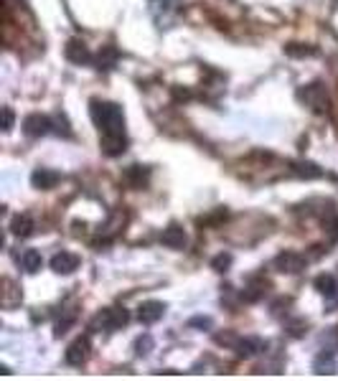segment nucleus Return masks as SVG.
<instances>
[{"label":"nucleus","instance_id":"obj_1","mask_svg":"<svg viewBox=\"0 0 338 381\" xmlns=\"http://www.w3.org/2000/svg\"><path fill=\"white\" fill-rule=\"evenodd\" d=\"M89 115L100 127V135H127L125 130V112L118 102L92 100L89 102Z\"/></svg>","mask_w":338,"mask_h":381},{"label":"nucleus","instance_id":"obj_2","mask_svg":"<svg viewBox=\"0 0 338 381\" xmlns=\"http://www.w3.org/2000/svg\"><path fill=\"white\" fill-rule=\"evenodd\" d=\"M298 100L306 102V107H310L313 112L318 115H326L330 109V97H328V89L323 82H313V84H306L298 89Z\"/></svg>","mask_w":338,"mask_h":381},{"label":"nucleus","instance_id":"obj_3","mask_svg":"<svg viewBox=\"0 0 338 381\" xmlns=\"http://www.w3.org/2000/svg\"><path fill=\"white\" fill-rule=\"evenodd\" d=\"M127 323H130V313L115 305V308H104V310L97 313V318L92 320V328L104 331V333H115V331H122Z\"/></svg>","mask_w":338,"mask_h":381},{"label":"nucleus","instance_id":"obj_4","mask_svg":"<svg viewBox=\"0 0 338 381\" xmlns=\"http://www.w3.org/2000/svg\"><path fill=\"white\" fill-rule=\"evenodd\" d=\"M272 265H275L277 272L298 275L308 267V259H306V254H300V252H280Z\"/></svg>","mask_w":338,"mask_h":381},{"label":"nucleus","instance_id":"obj_5","mask_svg":"<svg viewBox=\"0 0 338 381\" xmlns=\"http://www.w3.org/2000/svg\"><path fill=\"white\" fill-rule=\"evenodd\" d=\"M24 133L28 138H44V135L54 133V120L46 115H28L24 120Z\"/></svg>","mask_w":338,"mask_h":381},{"label":"nucleus","instance_id":"obj_6","mask_svg":"<svg viewBox=\"0 0 338 381\" xmlns=\"http://www.w3.org/2000/svg\"><path fill=\"white\" fill-rule=\"evenodd\" d=\"M48 265L56 275H74L82 265V257L74 254V252H56Z\"/></svg>","mask_w":338,"mask_h":381},{"label":"nucleus","instance_id":"obj_7","mask_svg":"<svg viewBox=\"0 0 338 381\" xmlns=\"http://www.w3.org/2000/svg\"><path fill=\"white\" fill-rule=\"evenodd\" d=\"M64 358H66V364L77 366V369L87 364V358H89V338L87 335H79L77 341H71L66 353H64Z\"/></svg>","mask_w":338,"mask_h":381},{"label":"nucleus","instance_id":"obj_8","mask_svg":"<svg viewBox=\"0 0 338 381\" xmlns=\"http://www.w3.org/2000/svg\"><path fill=\"white\" fill-rule=\"evenodd\" d=\"M165 315V303L160 300H145V303L138 305V320L142 326H153Z\"/></svg>","mask_w":338,"mask_h":381},{"label":"nucleus","instance_id":"obj_9","mask_svg":"<svg viewBox=\"0 0 338 381\" xmlns=\"http://www.w3.org/2000/svg\"><path fill=\"white\" fill-rule=\"evenodd\" d=\"M64 56H66L71 64H77V66L92 62V51H89V46L82 39H71L69 44H66V48H64Z\"/></svg>","mask_w":338,"mask_h":381},{"label":"nucleus","instance_id":"obj_10","mask_svg":"<svg viewBox=\"0 0 338 381\" xmlns=\"http://www.w3.org/2000/svg\"><path fill=\"white\" fill-rule=\"evenodd\" d=\"M160 241H163V247L168 249H183L189 244V236H186L181 224H168L163 229V234H160Z\"/></svg>","mask_w":338,"mask_h":381},{"label":"nucleus","instance_id":"obj_11","mask_svg":"<svg viewBox=\"0 0 338 381\" xmlns=\"http://www.w3.org/2000/svg\"><path fill=\"white\" fill-rule=\"evenodd\" d=\"M100 145L104 156L118 158L127 150V135H100Z\"/></svg>","mask_w":338,"mask_h":381},{"label":"nucleus","instance_id":"obj_12","mask_svg":"<svg viewBox=\"0 0 338 381\" xmlns=\"http://www.w3.org/2000/svg\"><path fill=\"white\" fill-rule=\"evenodd\" d=\"M62 180V173L51 171V168H36L31 173V183L41 191H48V188H54L56 183Z\"/></svg>","mask_w":338,"mask_h":381},{"label":"nucleus","instance_id":"obj_13","mask_svg":"<svg viewBox=\"0 0 338 381\" xmlns=\"http://www.w3.org/2000/svg\"><path fill=\"white\" fill-rule=\"evenodd\" d=\"M10 234L18 236V239H26V236H31L33 229H36V221H33L28 214H16V216L10 219Z\"/></svg>","mask_w":338,"mask_h":381},{"label":"nucleus","instance_id":"obj_14","mask_svg":"<svg viewBox=\"0 0 338 381\" xmlns=\"http://www.w3.org/2000/svg\"><path fill=\"white\" fill-rule=\"evenodd\" d=\"M18 265H21V270L28 275H36L44 267V257H41L39 249H26V252H21V257H18Z\"/></svg>","mask_w":338,"mask_h":381},{"label":"nucleus","instance_id":"obj_15","mask_svg":"<svg viewBox=\"0 0 338 381\" xmlns=\"http://www.w3.org/2000/svg\"><path fill=\"white\" fill-rule=\"evenodd\" d=\"M262 346L265 343L260 341V338H239V341L234 343V351H236V356L239 358H252V356H257L262 351Z\"/></svg>","mask_w":338,"mask_h":381},{"label":"nucleus","instance_id":"obj_16","mask_svg":"<svg viewBox=\"0 0 338 381\" xmlns=\"http://www.w3.org/2000/svg\"><path fill=\"white\" fill-rule=\"evenodd\" d=\"M315 290H318L326 300H336L338 297L336 277H333V275H318V277H315Z\"/></svg>","mask_w":338,"mask_h":381},{"label":"nucleus","instance_id":"obj_17","mask_svg":"<svg viewBox=\"0 0 338 381\" xmlns=\"http://www.w3.org/2000/svg\"><path fill=\"white\" fill-rule=\"evenodd\" d=\"M315 373H336V361H333V351H323L313 361Z\"/></svg>","mask_w":338,"mask_h":381},{"label":"nucleus","instance_id":"obj_18","mask_svg":"<svg viewBox=\"0 0 338 381\" xmlns=\"http://www.w3.org/2000/svg\"><path fill=\"white\" fill-rule=\"evenodd\" d=\"M74 320H77V310H71V308H64L62 310V318L56 320L54 326V338H62L71 326H74Z\"/></svg>","mask_w":338,"mask_h":381},{"label":"nucleus","instance_id":"obj_19","mask_svg":"<svg viewBox=\"0 0 338 381\" xmlns=\"http://www.w3.org/2000/svg\"><path fill=\"white\" fill-rule=\"evenodd\" d=\"M148 176H150V171L148 168H142V165H130L125 171V180L127 183H133L135 188H142V183L148 180Z\"/></svg>","mask_w":338,"mask_h":381},{"label":"nucleus","instance_id":"obj_20","mask_svg":"<svg viewBox=\"0 0 338 381\" xmlns=\"http://www.w3.org/2000/svg\"><path fill=\"white\" fill-rule=\"evenodd\" d=\"M292 171L298 173V176H303V178H321L323 176L321 168L313 163H292Z\"/></svg>","mask_w":338,"mask_h":381},{"label":"nucleus","instance_id":"obj_21","mask_svg":"<svg viewBox=\"0 0 338 381\" xmlns=\"http://www.w3.org/2000/svg\"><path fill=\"white\" fill-rule=\"evenodd\" d=\"M229 265H232V254H219V257H214V262H212V267L216 272H227Z\"/></svg>","mask_w":338,"mask_h":381},{"label":"nucleus","instance_id":"obj_22","mask_svg":"<svg viewBox=\"0 0 338 381\" xmlns=\"http://www.w3.org/2000/svg\"><path fill=\"white\" fill-rule=\"evenodd\" d=\"M13 124H16V115H13V109L3 107V133H10V130H13Z\"/></svg>","mask_w":338,"mask_h":381},{"label":"nucleus","instance_id":"obj_23","mask_svg":"<svg viewBox=\"0 0 338 381\" xmlns=\"http://www.w3.org/2000/svg\"><path fill=\"white\" fill-rule=\"evenodd\" d=\"M326 232H328V236L333 241H338V216L328 219V224H326Z\"/></svg>","mask_w":338,"mask_h":381},{"label":"nucleus","instance_id":"obj_24","mask_svg":"<svg viewBox=\"0 0 338 381\" xmlns=\"http://www.w3.org/2000/svg\"><path fill=\"white\" fill-rule=\"evenodd\" d=\"M191 326H198V328H212V318H194Z\"/></svg>","mask_w":338,"mask_h":381}]
</instances>
